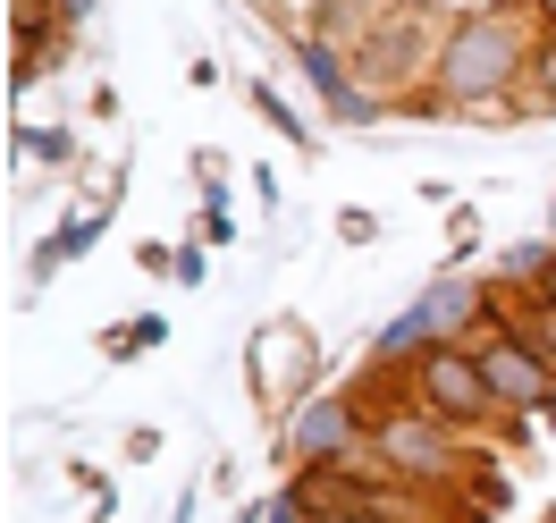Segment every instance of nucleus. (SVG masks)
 Masks as SVG:
<instances>
[{
	"label": "nucleus",
	"mask_w": 556,
	"mask_h": 523,
	"mask_svg": "<svg viewBox=\"0 0 556 523\" xmlns=\"http://www.w3.org/2000/svg\"><path fill=\"white\" fill-rule=\"evenodd\" d=\"M17 161H35V170H76V136L68 127H26V119H17Z\"/></svg>",
	"instance_id": "obj_10"
},
{
	"label": "nucleus",
	"mask_w": 556,
	"mask_h": 523,
	"mask_svg": "<svg viewBox=\"0 0 556 523\" xmlns=\"http://www.w3.org/2000/svg\"><path fill=\"white\" fill-rule=\"evenodd\" d=\"M405 388H414V406L430 422H447V431H506V406H497V388H489L481 354H472V338H447V347H421L414 363H405Z\"/></svg>",
	"instance_id": "obj_2"
},
{
	"label": "nucleus",
	"mask_w": 556,
	"mask_h": 523,
	"mask_svg": "<svg viewBox=\"0 0 556 523\" xmlns=\"http://www.w3.org/2000/svg\"><path fill=\"white\" fill-rule=\"evenodd\" d=\"M136 271H143V279H177V245H161V237L136 245Z\"/></svg>",
	"instance_id": "obj_15"
},
{
	"label": "nucleus",
	"mask_w": 556,
	"mask_h": 523,
	"mask_svg": "<svg viewBox=\"0 0 556 523\" xmlns=\"http://www.w3.org/2000/svg\"><path fill=\"white\" fill-rule=\"evenodd\" d=\"M194 245H237V220H228V186H203V211H194Z\"/></svg>",
	"instance_id": "obj_11"
},
{
	"label": "nucleus",
	"mask_w": 556,
	"mask_h": 523,
	"mask_svg": "<svg viewBox=\"0 0 556 523\" xmlns=\"http://www.w3.org/2000/svg\"><path fill=\"white\" fill-rule=\"evenodd\" d=\"M371 439V422H363V406H354V388H329V397H304L295 414H287V473L295 464H338V456H354Z\"/></svg>",
	"instance_id": "obj_6"
},
{
	"label": "nucleus",
	"mask_w": 556,
	"mask_h": 523,
	"mask_svg": "<svg viewBox=\"0 0 556 523\" xmlns=\"http://www.w3.org/2000/svg\"><path fill=\"white\" fill-rule=\"evenodd\" d=\"M211 279V245H177V287H203Z\"/></svg>",
	"instance_id": "obj_16"
},
{
	"label": "nucleus",
	"mask_w": 556,
	"mask_h": 523,
	"mask_svg": "<svg viewBox=\"0 0 556 523\" xmlns=\"http://www.w3.org/2000/svg\"><path fill=\"white\" fill-rule=\"evenodd\" d=\"M540 523H556V507H540Z\"/></svg>",
	"instance_id": "obj_23"
},
{
	"label": "nucleus",
	"mask_w": 556,
	"mask_h": 523,
	"mask_svg": "<svg viewBox=\"0 0 556 523\" xmlns=\"http://www.w3.org/2000/svg\"><path fill=\"white\" fill-rule=\"evenodd\" d=\"M118 329H127V347H136V354L169 347V321H161V313H136V321H118Z\"/></svg>",
	"instance_id": "obj_14"
},
{
	"label": "nucleus",
	"mask_w": 556,
	"mask_h": 523,
	"mask_svg": "<svg viewBox=\"0 0 556 523\" xmlns=\"http://www.w3.org/2000/svg\"><path fill=\"white\" fill-rule=\"evenodd\" d=\"M244 388H253L262 414H295L304 397H320V338L295 313L262 321L253 347H244Z\"/></svg>",
	"instance_id": "obj_4"
},
{
	"label": "nucleus",
	"mask_w": 556,
	"mask_h": 523,
	"mask_svg": "<svg viewBox=\"0 0 556 523\" xmlns=\"http://www.w3.org/2000/svg\"><path fill=\"white\" fill-rule=\"evenodd\" d=\"M93 523H102V515H93Z\"/></svg>",
	"instance_id": "obj_24"
},
{
	"label": "nucleus",
	"mask_w": 556,
	"mask_h": 523,
	"mask_svg": "<svg viewBox=\"0 0 556 523\" xmlns=\"http://www.w3.org/2000/svg\"><path fill=\"white\" fill-rule=\"evenodd\" d=\"M244 102H253V119H270V127H278L287 144H295V152H313V119H304V110L287 102L278 85H262V76H244Z\"/></svg>",
	"instance_id": "obj_8"
},
{
	"label": "nucleus",
	"mask_w": 556,
	"mask_h": 523,
	"mask_svg": "<svg viewBox=\"0 0 556 523\" xmlns=\"http://www.w3.org/2000/svg\"><path fill=\"white\" fill-rule=\"evenodd\" d=\"M68 482H76V489H93V515H102V523L118 515V489H110V473L93 464V456H76V464H68Z\"/></svg>",
	"instance_id": "obj_12"
},
{
	"label": "nucleus",
	"mask_w": 556,
	"mask_h": 523,
	"mask_svg": "<svg viewBox=\"0 0 556 523\" xmlns=\"http://www.w3.org/2000/svg\"><path fill=\"white\" fill-rule=\"evenodd\" d=\"M531 51H540L531 0H489V9L447 17L439 69H430L439 119H515V94H522V76H531Z\"/></svg>",
	"instance_id": "obj_1"
},
{
	"label": "nucleus",
	"mask_w": 556,
	"mask_h": 523,
	"mask_svg": "<svg viewBox=\"0 0 556 523\" xmlns=\"http://www.w3.org/2000/svg\"><path fill=\"white\" fill-rule=\"evenodd\" d=\"M371 448H380V464L396 473V482H414V489H455L464 473H472V448H464V431L430 422L414 397H405V406H388V414L371 422Z\"/></svg>",
	"instance_id": "obj_3"
},
{
	"label": "nucleus",
	"mask_w": 556,
	"mask_h": 523,
	"mask_svg": "<svg viewBox=\"0 0 556 523\" xmlns=\"http://www.w3.org/2000/svg\"><path fill=\"white\" fill-rule=\"evenodd\" d=\"M228 523H270V498H253V507H237Z\"/></svg>",
	"instance_id": "obj_20"
},
{
	"label": "nucleus",
	"mask_w": 556,
	"mask_h": 523,
	"mask_svg": "<svg viewBox=\"0 0 556 523\" xmlns=\"http://www.w3.org/2000/svg\"><path fill=\"white\" fill-rule=\"evenodd\" d=\"M102 228H110V211H102V203H76L68 220H60V237H42V245H35V279H60L76 253H93V245H102Z\"/></svg>",
	"instance_id": "obj_7"
},
{
	"label": "nucleus",
	"mask_w": 556,
	"mask_h": 523,
	"mask_svg": "<svg viewBox=\"0 0 556 523\" xmlns=\"http://www.w3.org/2000/svg\"><path fill=\"white\" fill-rule=\"evenodd\" d=\"M548 237H556V195H548Z\"/></svg>",
	"instance_id": "obj_22"
},
{
	"label": "nucleus",
	"mask_w": 556,
	"mask_h": 523,
	"mask_svg": "<svg viewBox=\"0 0 556 523\" xmlns=\"http://www.w3.org/2000/svg\"><path fill=\"white\" fill-rule=\"evenodd\" d=\"M152 456H161V431H152V422H143V431H127V464H152Z\"/></svg>",
	"instance_id": "obj_18"
},
{
	"label": "nucleus",
	"mask_w": 556,
	"mask_h": 523,
	"mask_svg": "<svg viewBox=\"0 0 556 523\" xmlns=\"http://www.w3.org/2000/svg\"><path fill=\"white\" fill-rule=\"evenodd\" d=\"M472 354H481V372H489V388H497V406H506V414L556 431V363H548V347H540L531 329L489 321L481 338H472Z\"/></svg>",
	"instance_id": "obj_5"
},
{
	"label": "nucleus",
	"mask_w": 556,
	"mask_h": 523,
	"mask_svg": "<svg viewBox=\"0 0 556 523\" xmlns=\"http://www.w3.org/2000/svg\"><path fill=\"white\" fill-rule=\"evenodd\" d=\"M515 119H556V35H540V51H531V76H522V94H515Z\"/></svg>",
	"instance_id": "obj_9"
},
{
	"label": "nucleus",
	"mask_w": 556,
	"mask_h": 523,
	"mask_svg": "<svg viewBox=\"0 0 556 523\" xmlns=\"http://www.w3.org/2000/svg\"><path fill=\"white\" fill-rule=\"evenodd\" d=\"M531 17H540V35H556V0H531Z\"/></svg>",
	"instance_id": "obj_21"
},
{
	"label": "nucleus",
	"mask_w": 556,
	"mask_h": 523,
	"mask_svg": "<svg viewBox=\"0 0 556 523\" xmlns=\"http://www.w3.org/2000/svg\"><path fill=\"white\" fill-rule=\"evenodd\" d=\"M338 245H380V211L346 203V211H338Z\"/></svg>",
	"instance_id": "obj_13"
},
{
	"label": "nucleus",
	"mask_w": 556,
	"mask_h": 523,
	"mask_svg": "<svg viewBox=\"0 0 556 523\" xmlns=\"http://www.w3.org/2000/svg\"><path fill=\"white\" fill-rule=\"evenodd\" d=\"M531 296H540V304H556V253L540 262V279H531Z\"/></svg>",
	"instance_id": "obj_19"
},
{
	"label": "nucleus",
	"mask_w": 556,
	"mask_h": 523,
	"mask_svg": "<svg viewBox=\"0 0 556 523\" xmlns=\"http://www.w3.org/2000/svg\"><path fill=\"white\" fill-rule=\"evenodd\" d=\"M522 329H531V338L548 347V363H556V304H540V296H531V321H522Z\"/></svg>",
	"instance_id": "obj_17"
}]
</instances>
